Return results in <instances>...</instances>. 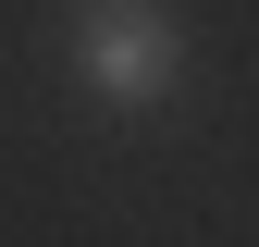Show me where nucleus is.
Instances as JSON below:
<instances>
[{
  "label": "nucleus",
  "instance_id": "nucleus-1",
  "mask_svg": "<svg viewBox=\"0 0 259 247\" xmlns=\"http://www.w3.org/2000/svg\"><path fill=\"white\" fill-rule=\"evenodd\" d=\"M62 74L123 124L173 111L185 74H198V25H185V0H74L62 13Z\"/></svg>",
  "mask_w": 259,
  "mask_h": 247
}]
</instances>
